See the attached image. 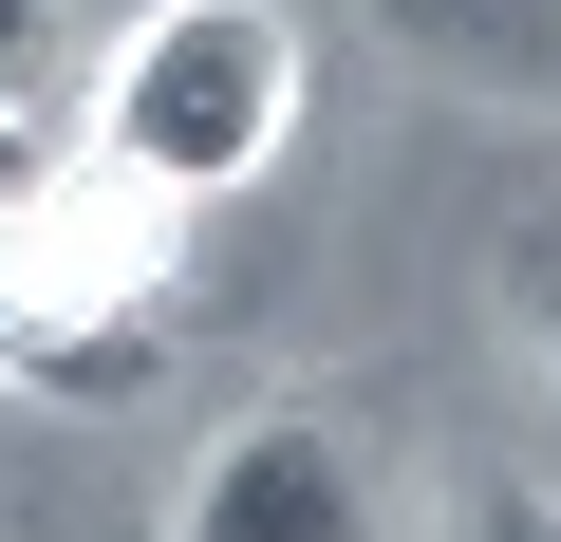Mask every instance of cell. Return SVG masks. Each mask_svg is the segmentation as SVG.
<instances>
[{
	"label": "cell",
	"mask_w": 561,
	"mask_h": 542,
	"mask_svg": "<svg viewBox=\"0 0 561 542\" xmlns=\"http://www.w3.org/2000/svg\"><path fill=\"white\" fill-rule=\"evenodd\" d=\"M280 131H300V20H280V0H150V20L94 57V94H76V150L131 169L150 206L262 187Z\"/></svg>",
	"instance_id": "1"
},
{
	"label": "cell",
	"mask_w": 561,
	"mask_h": 542,
	"mask_svg": "<svg viewBox=\"0 0 561 542\" xmlns=\"http://www.w3.org/2000/svg\"><path fill=\"white\" fill-rule=\"evenodd\" d=\"M169 542H375V449L337 412H243Z\"/></svg>",
	"instance_id": "2"
},
{
	"label": "cell",
	"mask_w": 561,
	"mask_h": 542,
	"mask_svg": "<svg viewBox=\"0 0 561 542\" xmlns=\"http://www.w3.org/2000/svg\"><path fill=\"white\" fill-rule=\"evenodd\" d=\"M375 38H412L431 76H486V94L561 113V0H375Z\"/></svg>",
	"instance_id": "3"
},
{
	"label": "cell",
	"mask_w": 561,
	"mask_h": 542,
	"mask_svg": "<svg viewBox=\"0 0 561 542\" xmlns=\"http://www.w3.org/2000/svg\"><path fill=\"white\" fill-rule=\"evenodd\" d=\"M76 57H94V0H0V94H38V113H57Z\"/></svg>",
	"instance_id": "4"
},
{
	"label": "cell",
	"mask_w": 561,
	"mask_h": 542,
	"mask_svg": "<svg viewBox=\"0 0 561 542\" xmlns=\"http://www.w3.org/2000/svg\"><path fill=\"white\" fill-rule=\"evenodd\" d=\"M505 319H524V356L561 374V224H524V243H505Z\"/></svg>",
	"instance_id": "5"
},
{
	"label": "cell",
	"mask_w": 561,
	"mask_h": 542,
	"mask_svg": "<svg viewBox=\"0 0 561 542\" xmlns=\"http://www.w3.org/2000/svg\"><path fill=\"white\" fill-rule=\"evenodd\" d=\"M38 169H57V113H38V94H0V206H20Z\"/></svg>",
	"instance_id": "6"
},
{
	"label": "cell",
	"mask_w": 561,
	"mask_h": 542,
	"mask_svg": "<svg viewBox=\"0 0 561 542\" xmlns=\"http://www.w3.org/2000/svg\"><path fill=\"white\" fill-rule=\"evenodd\" d=\"M468 542H561V505H542V486H486V505H468Z\"/></svg>",
	"instance_id": "7"
}]
</instances>
